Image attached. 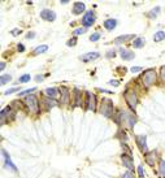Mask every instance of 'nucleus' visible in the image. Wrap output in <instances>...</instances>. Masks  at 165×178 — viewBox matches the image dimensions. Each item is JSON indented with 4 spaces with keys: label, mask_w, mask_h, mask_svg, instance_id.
<instances>
[{
    "label": "nucleus",
    "mask_w": 165,
    "mask_h": 178,
    "mask_svg": "<svg viewBox=\"0 0 165 178\" xmlns=\"http://www.w3.org/2000/svg\"><path fill=\"white\" fill-rule=\"evenodd\" d=\"M122 178H135V177H134V173L131 172V170H127V172H125L122 174Z\"/></svg>",
    "instance_id": "34"
},
{
    "label": "nucleus",
    "mask_w": 165,
    "mask_h": 178,
    "mask_svg": "<svg viewBox=\"0 0 165 178\" xmlns=\"http://www.w3.org/2000/svg\"><path fill=\"white\" fill-rule=\"evenodd\" d=\"M86 31H87V27H78V29H76V30L73 31V34L74 35H82Z\"/></svg>",
    "instance_id": "29"
},
{
    "label": "nucleus",
    "mask_w": 165,
    "mask_h": 178,
    "mask_svg": "<svg viewBox=\"0 0 165 178\" xmlns=\"http://www.w3.org/2000/svg\"><path fill=\"white\" fill-rule=\"evenodd\" d=\"M160 11H161V8L160 7H155V8L148 13V17L149 18H156L157 16H159V13H160Z\"/></svg>",
    "instance_id": "27"
},
{
    "label": "nucleus",
    "mask_w": 165,
    "mask_h": 178,
    "mask_svg": "<svg viewBox=\"0 0 165 178\" xmlns=\"http://www.w3.org/2000/svg\"><path fill=\"white\" fill-rule=\"evenodd\" d=\"M4 69H5V63H2V65H0V70L3 72Z\"/></svg>",
    "instance_id": "45"
},
{
    "label": "nucleus",
    "mask_w": 165,
    "mask_h": 178,
    "mask_svg": "<svg viewBox=\"0 0 165 178\" xmlns=\"http://www.w3.org/2000/svg\"><path fill=\"white\" fill-rule=\"evenodd\" d=\"M130 70H131V73H138V72L142 70V68H140V66H133Z\"/></svg>",
    "instance_id": "40"
},
{
    "label": "nucleus",
    "mask_w": 165,
    "mask_h": 178,
    "mask_svg": "<svg viewBox=\"0 0 165 178\" xmlns=\"http://www.w3.org/2000/svg\"><path fill=\"white\" fill-rule=\"evenodd\" d=\"M135 142L139 147L140 152L147 153L148 152V146H147V137L146 135H135Z\"/></svg>",
    "instance_id": "9"
},
{
    "label": "nucleus",
    "mask_w": 165,
    "mask_h": 178,
    "mask_svg": "<svg viewBox=\"0 0 165 178\" xmlns=\"http://www.w3.org/2000/svg\"><path fill=\"white\" fill-rule=\"evenodd\" d=\"M156 81H157V74L155 69H147L142 74V83L147 88L156 85Z\"/></svg>",
    "instance_id": "3"
},
{
    "label": "nucleus",
    "mask_w": 165,
    "mask_h": 178,
    "mask_svg": "<svg viewBox=\"0 0 165 178\" xmlns=\"http://www.w3.org/2000/svg\"><path fill=\"white\" fill-rule=\"evenodd\" d=\"M20 90L18 87H13V88H9V90H7L5 92H4V95L7 96V95H11V94H14V92H17Z\"/></svg>",
    "instance_id": "32"
},
{
    "label": "nucleus",
    "mask_w": 165,
    "mask_h": 178,
    "mask_svg": "<svg viewBox=\"0 0 165 178\" xmlns=\"http://www.w3.org/2000/svg\"><path fill=\"white\" fill-rule=\"evenodd\" d=\"M26 38H27V39H33V38H35V33H34V31H30L29 34H26Z\"/></svg>",
    "instance_id": "42"
},
{
    "label": "nucleus",
    "mask_w": 165,
    "mask_h": 178,
    "mask_svg": "<svg viewBox=\"0 0 165 178\" xmlns=\"http://www.w3.org/2000/svg\"><path fill=\"white\" fill-rule=\"evenodd\" d=\"M43 79H44V77H43V76H37V77H35V81H37V82H42Z\"/></svg>",
    "instance_id": "44"
},
{
    "label": "nucleus",
    "mask_w": 165,
    "mask_h": 178,
    "mask_svg": "<svg viewBox=\"0 0 165 178\" xmlns=\"http://www.w3.org/2000/svg\"><path fill=\"white\" fill-rule=\"evenodd\" d=\"M114 56H116V51H114V49L108 51V54H107V57H114Z\"/></svg>",
    "instance_id": "39"
},
{
    "label": "nucleus",
    "mask_w": 165,
    "mask_h": 178,
    "mask_svg": "<svg viewBox=\"0 0 165 178\" xmlns=\"http://www.w3.org/2000/svg\"><path fill=\"white\" fill-rule=\"evenodd\" d=\"M43 104L46 105V109H51V108H53V107H57L59 105V103L56 101V99H51V98H46L43 99Z\"/></svg>",
    "instance_id": "20"
},
{
    "label": "nucleus",
    "mask_w": 165,
    "mask_h": 178,
    "mask_svg": "<svg viewBox=\"0 0 165 178\" xmlns=\"http://www.w3.org/2000/svg\"><path fill=\"white\" fill-rule=\"evenodd\" d=\"M120 56H121V59H122V60L130 61V60H133V59L135 57V54L133 52V51H130V49L121 48V49H120Z\"/></svg>",
    "instance_id": "15"
},
{
    "label": "nucleus",
    "mask_w": 165,
    "mask_h": 178,
    "mask_svg": "<svg viewBox=\"0 0 165 178\" xmlns=\"http://www.w3.org/2000/svg\"><path fill=\"white\" fill-rule=\"evenodd\" d=\"M47 51H48V46H47V44H42V46H38L37 48L33 51V55L34 56H38V55H42V54L47 52Z\"/></svg>",
    "instance_id": "22"
},
{
    "label": "nucleus",
    "mask_w": 165,
    "mask_h": 178,
    "mask_svg": "<svg viewBox=\"0 0 165 178\" xmlns=\"http://www.w3.org/2000/svg\"><path fill=\"white\" fill-rule=\"evenodd\" d=\"M165 39V31H163V30H159L157 33H155V35H154V42H161V40H164Z\"/></svg>",
    "instance_id": "24"
},
{
    "label": "nucleus",
    "mask_w": 165,
    "mask_h": 178,
    "mask_svg": "<svg viewBox=\"0 0 165 178\" xmlns=\"http://www.w3.org/2000/svg\"><path fill=\"white\" fill-rule=\"evenodd\" d=\"M99 112L102 113L103 116L111 118L113 116V101L108 98L102 99V104H100V109Z\"/></svg>",
    "instance_id": "5"
},
{
    "label": "nucleus",
    "mask_w": 165,
    "mask_h": 178,
    "mask_svg": "<svg viewBox=\"0 0 165 178\" xmlns=\"http://www.w3.org/2000/svg\"><path fill=\"white\" fill-rule=\"evenodd\" d=\"M12 81V76L11 74H2V77H0V85L4 86L7 85L8 82H11Z\"/></svg>",
    "instance_id": "25"
},
{
    "label": "nucleus",
    "mask_w": 165,
    "mask_h": 178,
    "mask_svg": "<svg viewBox=\"0 0 165 178\" xmlns=\"http://www.w3.org/2000/svg\"><path fill=\"white\" fill-rule=\"evenodd\" d=\"M25 105L29 109V112H31L34 115H39L40 113V104H39V100L37 98V95L30 94L25 98Z\"/></svg>",
    "instance_id": "2"
},
{
    "label": "nucleus",
    "mask_w": 165,
    "mask_h": 178,
    "mask_svg": "<svg viewBox=\"0 0 165 178\" xmlns=\"http://www.w3.org/2000/svg\"><path fill=\"white\" fill-rule=\"evenodd\" d=\"M2 152H3V155H4V166L12 169L13 172H17V168H16V165H14L13 162H12V160H11V157H9L8 152H7L5 150H2Z\"/></svg>",
    "instance_id": "16"
},
{
    "label": "nucleus",
    "mask_w": 165,
    "mask_h": 178,
    "mask_svg": "<svg viewBox=\"0 0 165 178\" xmlns=\"http://www.w3.org/2000/svg\"><path fill=\"white\" fill-rule=\"evenodd\" d=\"M133 38H135V35H134V34L120 35V36H117V38L113 40V43H114V44H122V43H126V42H129V40H130V39H133Z\"/></svg>",
    "instance_id": "18"
},
{
    "label": "nucleus",
    "mask_w": 165,
    "mask_h": 178,
    "mask_svg": "<svg viewBox=\"0 0 165 178\" xmlns=\"http://www.w3.org/2000/svg\"><path fill=\"white\" fill-rule=\"evenodd\" d=\"M44 94H46L47 98L56 99V98H59V95H60V90H59V88H56V87H48V88H46Z\"/></svg>",
    "instance_id": "17"
},
{
    "label": "nucleus",
    "mask_w": 165,
    "mask_h": 178,
    "mask_svg": "<svg viewBox=\"0 0 165 178\" xmlns=\"http://www.w3.org/2000/svg\"><path fill=\"white\" fill-rule=\"evenodd\" d=\"M17 49L20 51V52H24V51H25V46H24V44H18V46H17Z\"/></svg>",
    "instance_id": "43"
},
{
    "label": "nucleus",
    "mask_w": 165,
    "mask_h": 178,
    "mask_svg": "<svg viewBox=\"0 0 165 178\" xmlns=\"http://www.w3.org/2000/svg\"><path fill=\"white\" fill-rule=\"evenodd\" d=\"M109 85L117 87V86H120V81H109Z\"/></svg>",
    "instance_id": "41"
},
{
    "label": "nucleus",
    "mask_w": 165,
    "mask_h": 178,
    "mask_svg": "<svg viewBox=\"0 0 165 178\" xmlns=\"http://www.w3.org/2000/svg\"><path fill=\"white\" fill-rule=\"evenodd\" d=\"M99 39H100V33H94V34H91V36H90L91 42H96Z\"/></svg>",
    "instance_id": "30"
},
{
    "label": "nucleus",
    "mask_w": 165,
    "mask_h": 178,
    "mask_svg": "<svg viewBox=\"0 0 165 178\" xmlns=\"http://www.w3.org/2000/svg\"><path fill=\"white\" fill-rule=\"evenodd\" d=\"M121 146H122V148H124V150L127 152V155H131V150H130V148H129V146H126L124 142L122 143H121Z\"/></svg>",
    "instance_id": "37"
},
{
    "label": "nucleus",
    "mask_w": 165,
    "mask_h": 178,
    "mask_svg": "<svg viewBox=\"0 0 165 178\" xmlns=\"http://www.w3.org/2000/svg\"><path fill=\"white\" fill-rule=\"evenodd\" d=\"M11 33H12V35H13V36H17V35H20V34L22 33V31H21L20 29H13V30H12Z\"/></svg>",
    "instance_id": "38"
},
{
    "label": "nucleus",
    "mask_w": 165,
    "mask_h": 178,
    "mask_svg": "<svg viewBox=\"0 0 165 178\" xmlns=\"http://www.w3.org/2000/svg\"><path fill=\"white\" fill-rule=\"evenodd\" d=\"M160 77H161V79H163V82L165 83V65L161 66V69H160Z\"/></svg>",
    "instance_id": "36"
},
{
    "label": "nucleus",
    "mask_w": 165,
    "mask_h": 178,
    "mask_svg": "<svg viewBox=\"0 0 165 178\" xmlns=\"http://www.w3.org/2000/svg\"><path fill=\"white\" fill-rule=\"evenodd\" d=\"M124 96H125V100H126V104L129 105L133 112H135V109H137V105H138V95L134 90H130V88H127V90L124 92Z\"/></svg>",
    "instance_id": "4"
},
{
    "label": "nucleus",
    "mask_w": 165,
    "mask_h": 178,
    "mask_svg": "<svg viewBox=\"0 0 165 178\" xmlns=\"http://www.w3.org/2000/svg\"><path fill=\"white\" fill-rule=\"evenodd\" d=\"M95 21H96L95 12L94 11H87L82 17V25H83V27H90V26H92L95 24Z\"/></svg>",
    "instance_id": "7"
},
{
    "label": "nucleus",
    "mask_w": 165,
    "mask_h": 178,
    "mask_svg": "<svg viewBox=\"0 0 165 178\" xmlns=\"http://www.w3.org/2000/svg\"><path fill=\"white\" fill-rule=\"evenodd\" d=\"M60 103L64 105H66L70 103V90L66 87V86H60Z\"/></svg>",
    "instance_id": "8"
},
{
    "label": "nucleus",
    "mask_w": 165,
    "mask_h": 178,
    "mask_svg": "<svg viewBox=\"0 0 165 178\" xmlns=\"http://www.w3.org/2000/svg\"><path fill=\"white\" fill-rule=\"evenodd\" d=\"M40 17H42V20H46L48 22H53L56 20V13L51 9H43L40 12Z\"/></svg>",
    "instance_id": "13"
},
{
    "label": "nucleus",
    "mask_w": 165,
    "mask_h": 178,
    "mask_svg": "<svg viewBox=\"0 0 165 178\" xmlns=\"http://www.w3.org/2000/svg\"><path fill=\"white\" fill-rule=\"evenodd\" d=\"M76 44H77V38H71V39L68 40L66 46H68V47H73V46H76Z\"/></svg>",
    "instance_id": "35"
},
{
    "label": "nucleus",
    "mask_w": 165,
    "mask_h": 178,
    "mask_svg": "<svg viewBox=\"0 0 165 178\" xmlns=\"http://www.w3.org/2000/svg\"><path fill=\"white\" fill-rule=\"evenodd\" d=\"M144 159H146V162H147V165L149 166H155L156 164V160H157V152L156 151H148L147 153H144Z\"/></svg>",
    "instance_id": "12"
},
{
    "label": "nucleus",
    "mask_w": 165,
    "mask_h": 178,
    "mask_svg": "<svg viewBox=\"0 0 165 178\" xmlns=\"http://www.w3.org/2000/svg\"><path fill=\"white\" fill-rule=\"evenodd\" d=\"M100 57V54L99 52H89V54H85L82 56H80V60L83 61V63H90V61H94L96 59Z\"/></svg>",
    "instance_id": "14"
},
{
    "label": "nucleus",
    "mask_w": 165,
    "mask_h": 178,
    "mask_svg": "<svg viewBox=\"0 0 165 178\" xmlns=\"http://www.w3.org/2000/svg\"><path fill=\"white\" fill-rule=\"evenodd\" d=\"M73 107H82L83 105V101H82V98H83V95H82V91L80 90V88H74V91H73Z\"/></svg>",
    "instance_id": "11"
},
{
    "label": "nucleus",
    "mask_w": 165,
    "mask_h": 178,
    "mask_svg": "<svg viewBox=\"0 0 165 178\" xmlns=\"http://www.w3.org/2000/svg\"><path fill=\"white\" fill-rule=\"evenodd\" d=\"M116 122L126 129H133L135 122H137V116H134L130 112H125V110H120L116 115Z\"/></svg>",
    "instance_id": "1"
},
{
    "label": "nucleus",
    "mask_w": 165,
    "mask_h": 178,
    "mask_svg": "<svg viewBox=\"0 0 165 178\" xmlns=\"http://www.w3.org/2000/svg\"><path fill=\"white\" fill-rule=\"evenodd\" d=\"M33 91H35V87H34V88H27V90H25V91H21V92L18 94V96H25V95H29V94H31Z\"/></svg>",
    "instance_id": "31"
},
{
    "label": "nucleus",
    "mask_w": 165,
    "mask_h": 178,
    "mask_svg": "<svg viewBox=\"0 0 165 178\" xmlns=\"http://www.w3.org/2000/svg\"><path fill=\"white\" fill-rule=\"evenodd\" d=\"M159 176L160 178H165V160H160L159 162Z\"/></svg>",
    "instance_id": "26"
},
{
    "label": "nucleus",
    "mask_w": 165,
    "mask_h": 178,
    "mask_svg": "<svg viewBox=\"0 0 165 178\" xmlns=\"http://www.w3.org/2000/svg\"><path fill=\"white\" fill-rule=\"evenodd\" d=\"M138 176H139V178H144V168L142 165L138 166Z\"/></svg>",
    "instance_id": "33"
},
{
    "label": "nucleus",
    "mask_w": 165,
    "mask_h": 178,
    "mask_svg": "<svg viewBox=\"0 0 165 178\" xmlns=\"http://www.w3.org/2000/svg\"><path fill=\"white\" fill-rule=\"evenodd\" d=\"M30 79H31L30 74H24V76H21V77L18 78V82H20V83H26V82H29Z\"/></svg>",
    "instance_id": "28"
},
{
    "label": "nucleus",
    "mask_w": 165,
    "mask_h": 178,
    "mask_svg": "<svg viewBox=\"0 0 165 178\" xmlns=\"http://www.w3.org/2000/svg\"><path fill=\"white\" fill-rule=\"evenodd\" d=\"M144 43H146V39L144 38H140V36H139V38H135L131 44H133L134 48H142L143 46H144Z\"/></svg>",
    "instance_id": "23"
},
{
    "label": "nucleus",
    "mask_w": 165,
    "mask_h": 178,
    "mask_svg": "<svg viewBox=\"0 0 165 178\" xmlns=\"http://www.w3.org/2000/svg\"><path fill=\"white\" fill-rule=\"evenodd\" d=\"M103 25H104V27L107 29V30H113V29L117 26V20H114V18L105 20Z\"/></svg>",
    "instance_id": "21"
},
{
    "label": "nucleus",
    "mask_w": 165,
    "mask_h": 178,
    "mask_svg": "<svg viewBox=\"0 0 165 178\" xmlns=\"http://www.w3.org/2000/svg\"><path fill=\"white\" fill-rule=\"evenodd\" d=\"M85 9H86V5H85V3H81V2H77V3H74L73 4V9H71V12H73V14H81V13H83L85 12Z\"/></svg>",
    "instance_id": "19"
},
{
    "label": "nucleus",
    "mask_w": 165,
    "mask_h": 178,
    "mask_svg": "<svg viewBox=\"0 0 165 178\" xmlns=\"http://www.w3.org/2000/svg\"><path fill=\"white\" fill-rule=\"evenodd\" d=\"M121 161L122 164L125 165V168H127V170H134V161H133V157L131 155H127V153H122L121 155Z\"/></svg>",
    "instance_id": "10"
},
{
    "label": "nucleus",
    "mask_w": 165,
    "mask_h": 178,
    "mask_svg": "<svg viewBox=\"0 0 165 178\" xmlns=\"http://www.w3.org/2000/svg\"><path fill=\"white\" fill-rule=\"evenodd\" d=\"M85 108L87 110H92L95 112L96 107H98V100H96V95L92 92H86V100H85Z\"/></svg>",
    "instance_id": "6"
}]
</instances>
